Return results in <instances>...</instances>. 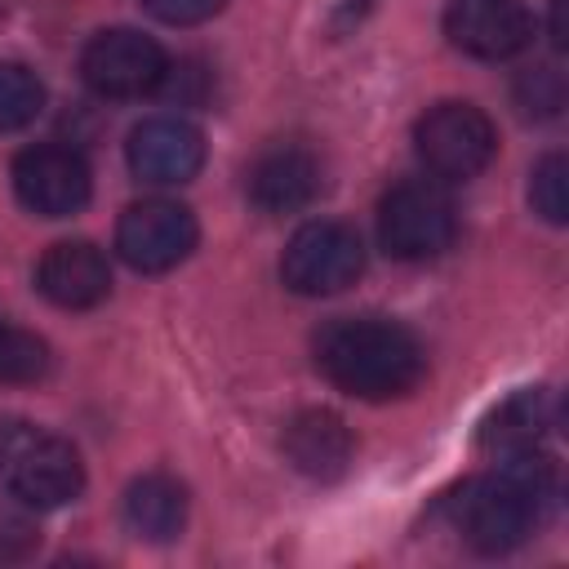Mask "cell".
I'll use <instances>...</instances> for the list:
<instances>
[{"label": "cell", "instance_id": "obj_1", "mask_svg": "<svg viewBox=\"0 0 569 569\" xmlns=\"http://www.w3.org/2000/svg\"><path fill=\"white\" fill-rule=\"evenodd\" d=\"M556 493H560V462L538 445L525 453H507V467L498 476L462 480L445 498V516L467 547L485 556H502L542 525Z\"/></svg>", "mask_w": 569, "mask_h": 569}, {"label": "cell", "instance_id": "obj_2", "mask_svg": "<svg viewBox=\"0 0 569 569\" xmlns=\"http://www.w3.org/2000/svg\"><path fill=\"white\" fill-rule=\"evenodd\" d=\"M316 369L347 396L396 400L409 396L427 373L422 342L382 316H338L311 338Z\"/></svg>", "mask_w": 569, "mask_h": 569}, {"label": "cell", "instance_id": "obj_3", "mask_svg": "<svg viewBox=\"0 0 569 569\" xmlns=\"http://www.w3.org/2000/svg\"><path fill=\"white\" fill-rule=\"evenodd\" d=\"M0 476L9 493L36 511L67 507L84 489V462L76 445L22 422L0 431Z\"/></svg>", "mask_w": 569, "mask_h": 569}, {"label": "cell", "instance_id": "obj_4", "mask_svg": "<svg viewBox=\"0 0 569 569\" xmlns=\"http://www.w3.org/2000/svg\"><path fill=\"white\" fill-rule=\"evenodd\" d=\"M453 200L436 178L396 182L378 204V240L400 262H427L453 240Z\"/></svg>", "mask_w": 569, "mask_h": 569}, {"label": "cell", "instance_id": "obj_5", "mask_svg": "<svg viewBox=\"0 0 569 569\" xmlns=\"http://www.w3.org/2000/svg\"><path fill=\"white\" fill-rule=\"evenodd\" d=\"M413 147H418V160L427 164V173L436 182H467L493 160L498 133H493V120L480 107H471V102H436L418 120Z\"/></svg>", "mask_w": 569, "mask_h": 569}, {"label": "cell", "instance_id": "obj_6", "mask_svg": "<svg viewBox=\"0 0 569 569\" xmlns=\"http://www.w3.org/2000/svg\"><path fill=\"white\" fill-rule=\"evenodd\" d=\"M360 271H365V244H360L356 227L333 222V218H316V222L298 227L280 258V280L302 298L338 293V289L356 284Z\"/></svg>", "mask_w": 569, "mask_h": 569}, {"label": "cell", "instance_id": "obj_7", "mask_svg": "<svg viewBox=\"0 0 569 569\" xmlns=\"http://www.w3.org/2000/svg\"><path fill=\"white\" fill-rule=\"evenodd\" d=\"M80 76L98 98H142L169 80V58L151 36L133 27H111L84 44Z\"/></svg>", "mask_w": 569, "mask_h": 569}, {"label": "cell", "instance_id": "obj_8", "mask_svg": "<svg viewBox=\"0 0 569 569\" xmlns=\"http://www.w3.org/2000/svg\"><path fill=\"white\" fill-rule=\"evenodd\" d=\"M196 213L178 200H138L116 222V249L133 271H169L196 249Z\"/></svg>", "mask_w": 569, "mask_h": 569}, {"label": "cell", "instance_id": "obj_9", "mask_svg": "<svg viewBox=\"0 0 569 569\" xmlns=\"http://www.w3.org/2000/svg\"><path fill=\"white\" fill-rule=\"evenodd\" d=\"M13 191H18L22 209H31L40 218H71L89 204L93 178H89V164L80 151L40 142L13 160Z\"/></svg>", "mask_w": 569, "mask_h": 569}, {"label": "cell", "instance_id": "obj_10", "mask_svg": "<svg viewBox=\"0 0 569 569\" xmlns=\"http://www.w3.org/2000/svg\"><path fill=\"white\" fill-rule=\"evenodd\" d=\"M445 36L467 58L502 62V58H516L520 49H529L533 18L520 0H449Z\"/></svg>", "mask_w": 569, "mask_h": 569}, {"label": "cell", "instance_id": "obj_11", "mask_svg": "<svg viewBox=\"0 0 569 569\" xmlns=\"http://www.w3.org/2000/svg\"><path fill=\"white\" fill-rule=\"evenodd\" d=\"M129 169L151 187L191 182L204 164V133L178 116H151L129 133Z\"/></svg>", "mask_w": 569, "mask_h": 569}, {"label": "cell", "instance_id": "obj_12", "mask_svg": "<svg viewBox=\"0 0 569 569\" xmlns=\"http://www.w3.org/2000/svg\"><path fill=\"white\" fill-rule=\"evenodd\" d=\"M36 289L62 311H89L111 293L107 253L93 240H58L36 267Z\"/></svg>", "mask_w": 569, "mask_h": 569}, {"label": "cell", "instance_id": "obj_13", "mask_svg": "<svg viewBox=\"0 0 569 569\" xmlns=\"http://www.w3.org/2000/svg\"><path fill=\"white\" fill-rule=\"evenodd\" d=\"M280 445H284V458L293 462V471H302L307 480H320V485L338 480L356 458V440H351L347 422L329 409L293 413Z\"/></svg>", "mask_w": 569, "mask_h": 569}, {"label": "cell", "instance_id": "obj_14", "mask_svg": "<svg viewBox=\"0 0 569 569\" xmlns=\"http://www.w3.org/2000/svg\"><path fill=\"white\" fill-rule=\"evenodd\" d=\"M320 196V164L302 147H271L249 164V200L262 213H298Z\"/></svg>", "mask_w": 569, "mask_h": 569}, {"label": "cell", "instance_id": "obj_15", "mask_svg": "<svg viewBox=\"0 0 569 569\" xmlns=\"http://www.w3.org/2000/svg\"><path fill=\"white\" fill-rule=\"evenodd\" d=\"M556 427V400L542 387H525L516 396H507L498 409H489V418L480 422V445L489 453H525L538 449L547 440V431Z\"/></svg>", "mask_w": 569, "mask_h": 569}, {"label": "cell", "instance_id": "obj_16", "mask_svg": "<svg viewBox=\"0 0 569 569\" xmlns=\"http://www.w3.org/2000/svg\"><path fill=\"white\" fill-rule=\"evenodd\" d=\"M187 507L191 502H187L182 480H173L164 471L138 476L124 489V525L142 542H173L187 529Z\"/></svg>", "mask_w": 569, "mask_h": 569}, {"label": "cell", "instance_id": "obj_17", "mask_svg": "<svg viewBox=\"0 0 569 569\" xmlns=\"http://www.w3.org/2000/svg\"><path fill=\"white\" fill-rule=\"evenodd\" d=\"M44 111V84L22 62H0V133L27 129Z\"/></svg>", "mask_w": 569, "mask_h": 569}, {"label": "cell", "instance_id": "obj_18", "mask_svg": "<svg viewBox=\"0 0 569 569\" xmlns=\"http://www.w3.org/2000/svg\"><path fill=\"white\" fill-rule=\"evenodd\" d=\"M49 365H53V356H49L44 338L0 320V382H40L49 373Z\"/></svg>", "mask_w": 569, "mask_h": 569}, {"label": "cell", "instance_id": "obj_19", "mask_svg": "<svg viewBox=\"0 0 569 569\" xmlns=\"http://www.w3.org/2000/svg\"><path fill=\"white\" fill-rule=\"evenodd\" d=\"M529 204L551 227L569 222V160L560 151H551V156H542L533 164V173H529Z\"/></svg>", "mask_w": 569, "mask_h": 569}, {"label": "cell", "instance_id": "obj_20", "mask_svg": "<svg viewBox=\"0 0 569 569\" xmlns=\"http://www.w3.org/2000/svg\"><path fill=\"white\" fill-rule=\"evenodd\" d=\"M516 107L529 120H551L565 107V76L556 67H529L516 80Z\"/></svg>", "mask_w": 569, "mask_h": 569}, {"label": "cell", "instance_id": "obj_21", "mask_svg": "<svg viewBox=\"0 0 569 569\" xmlns=\"http://www.w3.org/2000/svg\"><path fill=\"white\" fill-rule=\"evenodd\" d=\"M156 22H169V27H196V22H209L213 13H222L227 0H138Z\"/></svg>", "mask_w": 569, "mask_h": 569}, {"label": "cell", "instance_id": "obj_22", "mask_svg": "<svg viewBox=\"0 0 569 569\" xmlns=\"http://www.w3.org/2000/svg\"><path fill=\"white\" fill-rule=\"evenodd\" d=\"M31 547V529L22 520H0V560H18Z\"/></svg>", "mask_w": 569, "mask_h": 569}, {"label": "cell", "instance_id": "obj_23", "mask_svg": "<svg viewBox=\"0 0 569 569\" xmlns=\"http://www.w3.org/2000/svg\"><path fill=\"white\" fill-rule=\"evenodd\" d=\"M551 40L556 49H565V0H551Z\"/></svg>", "mask_w": 569, "mask_h": 569}]
</instances>
